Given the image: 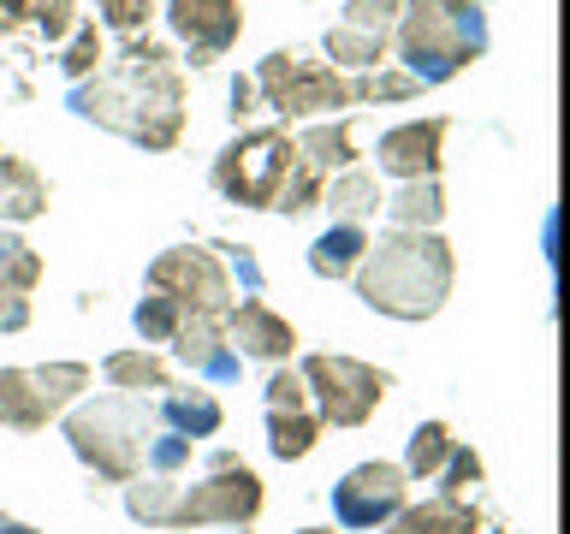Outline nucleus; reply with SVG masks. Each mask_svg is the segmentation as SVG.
Segmentation results:
<instances>
[{"instance_id": "f257e3e1", "label": "nucleus", "mask_w": 570, "mask_h": 534, "mask_svg": "<svg viewBox=\"0 0 570 534\" xmlns=\"http://www.w3.org/2000/svg\"><path fill=\"white\" fill-rule=\"evenodd\" d=\"M71 107L107 131L142 142V149H173L185 131V78H178L167 48L131 42L107 71H96V83L71 96Z\"/></svg>"}, {"instance_id": "f03ea898", "label": "nucleus", "mask_w": 570, "mask_h": 534, "mask_svg": "<svg viewBox=\"0 0 570 534\" xmlns=\"http://www.w3.org/2000/svg\"><path fill=\"white\" fill-rule=\"evenodd\" d=\"M452 291V249L440 231H381V244L363 249L356 261V297L381 315L428 320Z\"/></svg>"}, {"instance_id": "7ed1b4c3", "label": "nucleus", "mask_w": 570, "mask_h": 534, "mask_svg": "<svg viewBox=\"0 0 570 534\" xmlns=\"http://www.w3.org/2000/svg\"><path fill=\"white\" fill-rule=\"evenodd\" d=\"M214 185L220 196L244 208H285L303 214L321 202V172L297 155V142L285 131H249L214 160Z\"/></svg>"}, {"instance_id": "20e7f679", "label": "nucleus", "mask_w": 570, "mask_h": 534, "mask_svg": "<svg viewBox=\"0 0 570 534\" xmlns=\"http://www.w3.org/2000/svg\"><path fill=\"white\" fill-rule=\"evenodd\" d=\"M481 48H488V18H481L475 0H410V12L399 24V53H404L410 78L445 83Z\"/></svg>"}, {"instance_id": "39448f33", "label": "nucleus", "mask_w": 570, "mask_h": 534, "mask_svg": "<svg viewBox=\"0 0 570 534\" xmlns=\"http://www.w3.org/2000/svg\"><path fill=\"white\" fill-rule=\"evenodd\" d=\"M155 409L142 398H89L66 416V439L83 463H96L107 481H131L149 452Z\"/></svg>"}, {"instance_id": "423d86ee", "label": "nucleus", "mask_w": 570, "mask_h": 534, "mask_svg": "<svg viewBox=\"0 0 570 534\" xmlns=\"http://www.w3.org/2000/svg\"><path fill=\"white\" fill-rule=\"evenodd\" d=\"M256 89L267 96L279 119H315V113H333V107H351L356 101V83L333 66H303L292 53H267L262 71H256Z\"/></svg>"}, {"instance_id": "0eeeda50", "label": "nucleus", "mask_w": 570, "mask_h": 534, "mask_svg": "<svg viewBox=\"0 0 570 534\" xmlns=\"http://www.w3.org/2000/svg\"><path fill=\"white\" fill-rule=\"evenodd\" d=\"M89 386L83 363H53V368H0V427H48L60 409Z\"/></svg>"}, {"instance_id": "6e6552de", "label": "nucleus", "mask_w": 570, "mask_h": 534, "mask_svg": "<svg viewBox=\"0 0 570 534\" xmlns=\"http://www.w3.org/2000/svg\"><path fill=\"white\" fill-rule=\"evenodd\" d=\"M303 386L315 392V416L333 427H363L386 392V374L356 363V356H309L303 363Z\"/></svg>"}, {"instance_id": "1a4fd4ad", "label": "nucleus", "mask_w": 570, "mask_h": 534, "mask_svg": "<svg viewBox=\"0 0 570 534\" xmlns=\"http://www.w3.org/2000/svg\"><path fill=\"white\" fill-rule=\"evenodd\" d=\"M256 511H262V481L232 452H220L214 475L178 498L173 528H244V523H256Z\"/></svg>"}, {"instance_id": "9d476101", "label": "nucleus", "mask_w": 570, "mask_h": 534, "mask_svg": "<svg viewBox=\"0 0 570 534\" xmlns=\"http://www.w3.org/2000/svg\"><path fill=\"white\" fill-rule=\"evenodd\" d=\"M149 285L160 297H173L185 315H226V303H232L226 267L214 261L208 249H167V256L149 267Z\"/></svg>"}, {"instance_id": "9b49d317", "label": "nucleus", "mask_w": 570, "mask_h": 534, "mask_svg": "<svg viewBox=\"0 0 570 534\" xmlns=\"http://www.w3.org/2000/svg\"><path fill=\"white\" fill-rule=\"evenodd\" d=\"M404 469L399 463H356V469L333 487V516L345 528H386L404 511Z\"/></svg>"}, {"instance_id": "f8f14e48", "label": "nucleus", "mask_w": 570, "mask_h": 534, "mask_svg": "<svg viewBox=\"0 0 570 534\" xmlns=\"http://www.w3.org/2000/svg\"><path fill=\"white\" fill-rule=\"evenodd\" d=\"M404 0H351L345 18L327 30V53L345 66H381V53L392 42V24H399Z\"/></svg>"}, {"instance_id": "ddd939ff", "label": "nucleus", "mask_w": 570, "mask_h": 534, "mask_svg": "<svg viewBox=\"0 0 570 534\" xmlns=\"http://www.w3.org/2000/svg\"><path fill=\"white\" fill-rule=\"evenodd\" d=\"M173 18V30L185 36V48H190V66H208V60H220V53L238 42V30H244V12H238V0H173L167 7Z\"/></svg>"}, {"instance_id": "4468645a", "label": "nucleus", "mask_w": 570, "mask_h": 534, "mask_svg": "<svg viewBox=\"0 0 570 534\" xmlns=\"http://www.w3.org/2000/svg\"><path fill=\"white\" fill-rule=\"evenodd\" d=\"M440 142H445V119H410V125H392L381 137V172L392 178H434L440 172Z\"/></svg>"}, {"instance_id": "2eb2a0df", "label": "nucleus", "mask_w": 570, "mask_h": 534, "mask_svg": "<svg viewBox=\"0 0 570 534\" xmlns=\"http://www.w3.org/2000/svg\"><path fill=\"white\" fill-rule=\"evenodd\" d=\"M173 345H178V356H185L196 374H208V380H220V386L238 380V350H226L220 315H185L178 333H173Z\"/></svg>"}, {"instance_id": "dca6fc26", "label": "nucleus", "mask_w": 570, "mask_h": 534, "mask_svg": "<svg viewBox=\"0 0 570 534\" xmlns=\"http://www.w3.org/2000/svg\"><path fill=\"white\" fill-rule=\"evenodd\" d=\"M220 327H226V338L232 345H244L249 356H267V363H279V356H292V345H297V333L285 327V320L267 309V303H238L232 315H220Z\"/></svg>"}, {"instance_id": "f3484780", "label": "nucleus", "mask_w": 570, "mask_h": 534, "mask_svg": "<svg viewBox=\"0 0 570 534\" xmlns=\"http://www.w3.org/2000/svg\"><path fill=\"white\" fill-rule=\"evenodd\" d=\"M381 534H481V516L463 498H434V505H404Z\"/></svg>"}, {"instance_id": "a211bd4d", "label": "nucleus", "mask_w": 570, "mask_h": 534, "mask_svg": "<svg viewBox=\"0 0 570 534\" xmlns=\"http://www.w3.org/2000/svg\"><path fill=\"white\" fill-rule=\"evenodd\" d=\"M48 208V185L18 155L0 149V220H36Z\"/></svg>"}, {"instance_id": "6ab92c4d", "label": "nucleus", "mask_w": 570, "mask_h": 534, "mask_svg": "<svg viewBox=\"0 0 570 534\" xmlns=\"http://www.w3.org/2000/svg\"><path fill=\"white\" fill-rule=\"evenodd\" d=\"M363 249H368V231L338 220L333 231H321V238H315V249H309V267H315L321 279H345V274H356Z\"/></svg>"}, {"instance_id": "aec40b11", "label": "nucleus", "mask_w": 570, "mask_h": 534, "mask_svg": "<svg viewBox=\"0 0 570 534\" xmlns=\"http://www.w3.org/2000/svg\"><path fill=\"white\" fill-rule=\"evenodd\" d=\"M386 214H392V226H404V231H434L440 214H445L440 178H410V185L386 202Z\"/></svg>"}, {"instance_id": "412c9836", "label": "nucleus", "mask_w": 570, "mask_h": 534, "mask_svg": "<svg viewBox=\"0 0 570 534\" xmlns=\"http://www.w3.org/2000/svg\"><path fill=\"white\" fill-rule=\"evenodd\" d=\"M321 439V416L315 409H267V445H274V457L297 463L309 457Z\"/></svg>"}, {"instance_id": "4be33fe9", "label": "nucleus", "mask_w": 570, "mask_h": 534, "mask_svg": "<svg viewBox=\"0 0 570 534\" xmlns=\"http://www.w3.org/2000/svg\"><path fill=\"white\" fill-rule=\"evenodd\" d=\"M107 380H114L119 392H167V363L149 350H119V356H107Z\"/></svg>"}, {"instance_id": "5701e85b", "label": "nucleus", "mask_w": 570, "mask_h": 534, "mask_svg": "<svg viewBox=\"0 0 570 534\" xmlns=\"http://www.w3.org/2000/svg\"><path fill=\"white\" fill-rule=\"evenodd\" d=\"M452 427L445 422H422L416 434H410V463H404V475H416V481H428V475H440L445 469V457H452Z\"/></svg>"}, {"instance_id": "b1692460", "label": "nucleus", "mask_w": 570, "mask_h": 534, "mask_svg": "<svg viewBox=\"0 0 570 534\" xmlns=\"http://www.w3.org/2000/svg\"><path fill=\"white\" fill-rule=\"evenodd\" d=\"M327 202L345 214V226H356L363 214H381V185H374V172H345V178H333V190H321Z\"/></svg>"}, {"instance_id": "393cba45", "label": "nucleus", "mask_w": 570, "mask_h": 534, "mask_svg": "<svg viewBox=\"0 0 570 534\" xmlns=\"http://www.w3.org/2000/svg\"><path fill=\"white\" fill-rule=\"evenodd\" d=\"M167 422L185 439H208L214 427H220V404H214L208 392H173V398H167Z\"/></svg>"}, {"instance_id": "a878e982", "label": "nucleus", "mask_w": 570, "mask_h": 534, "mask_svg": "<svg viewBox=\"0 0 570 534\" xmlns=\"http://www.w3.org/2000/svg\"><path fill=\"white\" fill-rule=\"evenodd\" d=\"M178 493L173 481H137L131 493H125V505H131L137 523H155V528H173V516H178Z\"/></svg>"}, {"instance_id": "bb28decb", "label": "nucleus", "mask_w": 570, "mask_h": 534, "mask_svg": "<svg viewBox=\"0 0 570 534\" xmlns=\"http://www.w3.org/2000/svg\"><path fill=\"white\" fill-rule=\"evenodd\" d=\"M36 279H42L36 249L18 238V231H0V285H7V291H30Z\"/></svg>"}, {"instance_id": "cd10ccee", "label": "nucleus", "mask_w": 570, "mask_h": 534, "mask_svg": "<svg viewBox=\"0 0 570 534\" xmlns=\"http://www.w3.org/2000/svg\"><path fill=\"white\" fill-rule=\"evenodd\" d=\"M297 155L303 160H309V167L315 172H327V167H351V131H345V125H321V131H309V137H303L297 142Z\"/></svg>"}, {"instance_id": "c85d7f7f", "label": "nucleus", "mask_w": 570, "mask_h": 534, "mask_svg": "<svg viewBox=\"0 0 570 534\" xmlns=\"http://www.w3.org/2000/svg\"><path fill=\"white\" fill-rule=\"evenodd\" d=\"M178 320H185V309H178L173 297H160V291L137 303V333L149 338V345H167V338L178 333Z\"/></svg>"}, {"instance_id": "c756f323", "label": "nucleus", "mask_w": 570, "mask_h": 534, "mask_svg": "<svg viewBox=\"0 0 570 534\" xmlns=\"http://www.w3.org/2000/svg\"><path fill=\"white\" fill-rule=\"evenodd\" d=\"M440 498H470V487H481V457L470 452V445H452V457H445L440 469Z\"/></svg>"}, {"instance_id": "7c9ffc66", "label": "nucleus", "mask_w": 570, "mask_h": 534, "mask_svg": "<svg viewBox=\"0 0 570 534\" xmlns=\"http://www.w3.org/2000/svg\"><path fill=\"white\" fill-rule=\"evenodd\" d=\"M142 463H149L155 475L185 469V463H190V439H185V434H160V439H149V452H142Z\"/></svg>"}, {"instance_id": "2f4dec72", "label": "nucleus", "mask_w": 570, "mask_h": 534, "mask_svg": "<svg viewBox=\"0 0 570 534\" xmlns=\"http://www.w3.org/2000/svg\"><path fill=\"white\" fill-rule=\"evenodd\" d=\"M149 12H155V0H101V18L125 36H137L142 24H149Z\"/></svg>"}, {"instance_id": "473e14b6", "label": "nucleus", "mask_w": 570, "mask_h": 534, "mask_svg": "<svg viewBox=\"0 0 570 534\" xmlns=\"http://www.w3.org/2000/svg\"><path fill=\"white\" fill-rule=\"evenodd\" d=\"M96 66H101V36H96V24H83L78 42L66 48V71H71V78H89Z\"/></svg>"}, {"instance_id": "72a5a7b5", "label": "nucleus", "mask_w": 570, "mask_h": 534, "mask_svg": "<svg viewBox=\"0 0 570 534\" xmlns=\"http://www.w3.org/2000/svg\"><path fill=\"white\" fill-rule=\"evenodd\" d=\"M267 409H309V392H303V374L279 368L274 380H267Z\"/></svg>"}, {"instance_id": "f704fd0d", "label": "nucleus", "mask_w": 570, "mask_h": 534, "mask_svg": "<svg viewBox=\"0 0 570 534\" xmlns=\"http://www.w3.org/2000/svg\"><path fill=\"white\" fill-rule=\"evenodd\" d=\"M18 327H30V303H24V291L0 285V333H18Z\"/></svg>"}, {"instance_id": "c9c22d12", "label": "nucleus", "mask_w": 570, "mask_h": 534, "mask_svg": "<svg viewBox=\"0 0 570 534\" xmlns=\"http://www.w3.org/2000/svg\"><path fill=\"white\" fill-rule=\"evenodd\" d=\"M53 0H0V24H18L24 12H48Z\"/></svg>"}, {"instance_id": "e433bc0d", "label": "nucleus", "mask_w": 570, "mask_h": 534, "mask_svg": "<svg viewBox=\"0 0 570 534\" xmlns=\"http://www.w3.org/2000/svg\"><path fill=\"white\" fill-rule=\"evenodd\" d=\"M66 18H71V0H53V7L42 12V30H48V36H60V30H66Z\"/></svg>"}, {"instance_id": "4c0bfd02", "label": "nucleus", "mask_w": 570, "mask_h": 534, "mask_svg": "<svg viewBox=\"0 0 570 534\" xmlns=\"http://www.w3.org/2000/svg\"><path fill=\"white\" fill-rule=\"evenodd\" d=\"M0 534H36V528H18V523H0Z\"/></svg>"}, {"instance_id": "58836bf2", "label": "nucleus", "mask_w": 570, "mask_h": 534, "mask_svg": "<svg viewBox=\"0 0 570 534\" xmlns=\"http://www.w3.org/2000/svg\"><path fill=\"white\" fill-rule=\"evenodd\" d=\"M303 534H327V528H303Z\"/></svg>"}]
</instances>
